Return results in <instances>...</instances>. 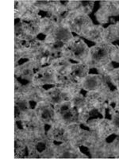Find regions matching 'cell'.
Listing matches in <instances>:
<instances>
[{
    "instance_id": "1",
    "label": "cell",
    "mask_w": 119,
    "mask_h": 159,
    "mask_svg": "<svg viewBox=\"0 0 119 159\" xmlns=\"http://www.w3.org/2000/svg\"><path fill=\"white\" fill-rule=\"evenodd\" d=\"M113 44L107 42L95 44L90 48L86 63L90 68L99 69L111 61V49Z\"/></svg>"
},
{
    "instance_id": "2",
    "label": "cell",
    "mask_w": 119,
    "mask_h": 159,
    "mask_svg": "<svg viewBox=\"0 0 119 159\" xmlns=\"http://www.w3.org/2000/svg\"><path fill=\"white\" fill-rule=\"evenodd\" d=\"M89 49L90 48L83 39L79 37H74L66 45L62 52V57L76 62H86Z\"/></svg>"
},
{
    "instance_id": "3",
    "label": "cell",
    "mask_w": 119,
    "mask_h": 159,
    "mask_svg": "<svg viewBox=\"0 0 119 159\" xmlns=\"http://www.w3.org/2000/svg\"><path fill=\"white\" fill-rule=\"evenodd\" d=\"M64 22L72 33L79 36H82L91 25H94L88 15L78 12H69Z\"/></svg>"
},
{
    "instance_id": "4",
    "label": "cell",
    "mask_w": 119,
    "mask_h": 159,
    "mask_svg": "<svg viewBox=\"0 0 119 159\" xmlns=\"http://www.w3.org/2000/svg\"><path fill=\"white\" fill-rule=\"evenodd\" d=\"M54 109L56 122L67 126L72 123H79V113L72 105L71 100L54 105Z\"/></svg>"
},
{
    "instance_id": "5",
    "label": "cell",
    "mask_w": 119,
    "mask_h": 159,
    "mask_svg": "<svg viewBox=\"0 0 119 159\" xmlns=\"http://www.w3.org/2000/svg\"><path fill=\"white\" fill-rule=\"evenodd\" d=\"M34 113L37 118L45 125L51 126L56 122L54 106L45 100L37 103L34 107Z\"/></svg>"
},
{
    "instance_id": "6",
    "label": "cell",
    "mask_w": 119,
    "mask_h": 159,
    "mask_svg": "<svg viewBox=\"0 0 119 159\" xmlns=\"http://www.w3.org/2000/svg\"><path fill=\"white\" fill-rule=\"evenodd\" d=\"M55 157L56 158H87V157L81 150L79 147L72 143L71 142L56 144L55 149Z\"/></svg>"
},
{
    "instance_id": "7",
    "label": "cell",
    "mask_w": 119,
    "mask_h": 159,
    "mask_svg": "<svg viewBox=\"0 0 119 159\" xmlns=\"http://www.w3.org/2000/svg\"><path fill=\"white\" fill-rule=\"evenodd\" d=\"M58 75L55 69L51 66L40 68L32 79V83L37 86L45 85H56Z\"/></svg>"
},
{
    "instance_id": "8",
    "label": "cell",
    "mask_w": 119,
    "mask_h": 159,
    "mask_svg": "<svg viewBox=\"0 0 119 159\" xmlns=\"http://www.w3.org/2000/svg\"><path fill=\"white\" fill-rule=\"evenodd\" d=\"M72 95L68 92H65L57 86L50 88L48 90L45 91V101L49 102L52 105H56L64 101H70L72 98Z\"/></svg>"
},
{
    "instance_id": "9",
    "label": "cell",
    "mask_w": 119,
    "mask_h": 159,
    "mask_svg": "<svg viewBox=\"0 0 119 159\" xmlns=\"http://www.w3.org/2000/svg\"><path fill=\"white\" fill-rule=\"evenodd\" d=\"M46 135L55 143H62L68 141L67 132V125L59 122H56L49 126V129L46 132Z\"/></svg>"
},
{
    "instance_id": "10",
    "label": "cell",
    "mask_w": 119,
    "mask_h": 159,
    "mask_svg": "<svg viewBox=\"0 0 119 159\" xmlns=\"http://www.w3.org/2000/svg\"><path fill=\"white\" fill-rule=\"evenodd\" d=\"M55 86L60 88L65 92H68L72 96L80 93L82 90L81 82H78L68 76H58Z\"/></svg>"
},
{
    "instance_id": "11",
    "label": "cell",
    "mask_w": 119,
    "mask_h": 159,
    "mask_svg": "<svg viewBox=\"0 0 119 159\" xmlns=\"http://www.w3.org/2000/svg\"><path fill=\"white\" fill-rule=\"evenodd\" d=\"M85 97L87 104L96 108L101 109L102 111L107 113L108 103H107V98L103 92L100 91H90L87 92Z\"/></svg>"
},
{
    "instance_id": "12",
    "label": "cell",
    "mask_w": 119,
    "mask_h": 159,
    "mask_svg": "<svg viewBox=\"0 0 119 159\" xmlns=\"http://www.w3.org/2000/svg\"><path fill=\"white\" fill-rule=\"evenodd\" d=\"M93 131L97 135L98 138L107 140V139L111 137L112 135H117V132L114 125L113 124L110 119L104 118L99 123L95 129Z\"/></svg>"
},
{
    "instance_id": "13",
    "label": "cell",
    "mask_w": 119,
    "mask_h": 159,
    "mask_svg": "<svg viewBox=\"0 0 119 159\" xmlns=\"http://www.w3.org/2000/svg\"><path fill=\"white\" fill-rule=\"evenodd\" d=\"M48 36L51 37L52 39L56 40L57 42L66 44V45L74 38L71 30L68 27L67 25L64 22L57 23L52 34L48 35Z\"/></svg>"
},
{
    "instance_id": "14",
    "label": "cell",
    "mask_w": 119,
    "mask_h": 159,
    "mask_svg": "<svg viewBox=\"0 0 119 159\" xmlns=\"http://www.w3.org/2000/svg\"><path fill=\"white\" fill-rule=\"evenodd\" d=\"M69 12H78L88 15L95 7V1H68L65 3Z\"/></svg>"
},
{
    "instance_id": "15",
    "label": "cell",
    "mask_w": 119,
    "mask_h": 159,
    "mask_svg": "<svg viewBox=\"0 0 119 159\" xmlns=\"http://www.w3.org/2000/svg\"><path fill=\"white\" fill-rule=\"evenodd\" d=\"M103 84V77L101 75L90 74L89 73L85 78H83L81 81L82 89L86 92L90 91H99L101 89Z\"/></svg>"
},
{
    "instance_id": "16",
    "label": "cell",
    "mask_w": 119,
    "mask_h": 159,
    "mask_svg": "<svg viewBox=\"0 0 119 159\" xmlns=\"http://www.w3.org/2000/svg\"><path fill=\"white\" fill-rule=\"evenodd\" d=\"M89 70L90 67L86 62H76L71 66L68 76L76 81L81 82L89 74Z\"/></svg>"
},
{
    "instance_id": "17",
    "label": "cell",
    "mask_w": 119,
    "mask_h": 159,
    "mask_svg": "<svg viewBox=\"0 0 119 159\" xmlns=\"http://www.w3.org/2000/svg\"><path fill=\"white\" fill-rule=\"evenodd\" d=\"M72 63L64 57H60L52 60L50 65L56 72L58 76H68L70 72Z\"/></svg>"
},
{
    "instance_id": "18",
    "label": "cell",
    "mask_w": 119,
    "mask_h": 159,
    "mask_svg": "<svg viewBox=\"0 0 119 159\" xmlns=\"http://www.w3.org/2000/svg\"><path fill=\"white\" fill-rule=\"evenodd\" d=\"M104 32L105 28L102 25H93L82 36L90 42L98 44L104 42Z\"/></svg>"
},
{
    "instance_id": "19",
    "label": "cell",
    "mask_w": 119,
    "mask_h": 159,
    "mask_svg": "<svg viewBox=\"0 0 119 159\" xmlns=\"http://www.w3.org/2000/svg\"><path fill=\"white\" fill-rule=\"evenodd\" d=\"M100 7L107 13L109 16L119 15V3L117 1H101Z\"/></svg>"
},
{
    "instance_id": "20",
    "label": "cell",
    "mask_w": 119,
    "mask_h": 159,
    "mask_svg": "<svg viewBox=\"0 0 119 159\" xmlns=\"http://www.w3.org/2000/svg\"><path fill=\"white\" fill-rule=\"evenodd\" d=\"M57 23L52 21L51 18L44 17L41 19V34L45 35V37L48 35L52 34V32L54 31Z\"/></svg>"
},
{
    "instance_id": "21",
    "label": "cell",
    "mask_w": 119,
    "mask_h": 159,
    "mask_svg": "<svg viewBox=\"0 0 119 159\" xmlns=\"http://www.w3.org/2000/svg\"><path fill=\"white\" fill-rule=\"evenodd\" d=\"M118 40V31H117V25L114 24L105 29L104 32V42L113 44V42Z\"/></svg>"
},
{
    "instance_id": "22",
    "label": "cell",
    "mask_w": 119,
    "mask_h": 159,
    "mask_svg": "<svg viewBox=\"0 0 119 159\" xmlns=\"http://www.w3.org/2000/svg\"><path fill=\"white\" fill-rule=\"evenodd\" d=\"M71 102H72L75 108L79 111V113H80L87 105L86 97L81 93H78V94L72 96Z\"/></svg>"
},
{
    "instance_id": "23",
    "label": "cell",
    "mask_w": 119,
    "mask_h": 159,
    "mask_svg": "<svg viewBox=\"0 0 119 159\" xmlns=\"http://www.w3.org/2000/svg\"><path fill=\"white\" fill-rule=\"evenodd\" d=\"M114 66L113 65L112 62L107 64V65H103L102 67H100L99 69H98V72H99V75H101L102 76H110V74L112 73V72L114 70Z\"/></svg>"
},
{
    "instance_id": "24",
    "label": "cell",
    "mask_w": 119,
    "mask_h": 159,
    "mask_svg": "<svg viewBox=\"0 0 119 159\" xmlns=\"http://www.w3.org/2000/svg\"><path fill=\"white\" fill-rule=\"evenodd\" d=\"M95 18L98 22L102 24L107 23L109 22V19H110V16L107 15V13L104 10L102 9L101 7L96 11Z\"/></svg>"
},
{
    "instance_id": "25",
    "label": "cell",
    "mask_w": 119,
    "mask_h": 159,
    "mask_svg": "<svg viewBox=\"0 0 119 159\" xmlns=\"http://www.w3.org/2000/svg\"><path fill=\"white\" fill-rule=\"evenodd\" d=\"M110 77L113 84L115 86L117 90H119V67L114 69V70L110 74Z\"/></svg>"
},
{
    "instance_id": "26",
    "label": "cell",
    "mask_w": 119,
    "mask_h": 159,
    "mask_svg": "<svg viewBox=\"0 0 119 159\" xmlns=\"http://www.w3.org/2000/svg\"><path fill=\"white\" fill-rule=\"evenodd\" d=\"M111 61L119 64V46L113 45L111 49Z\"/></svg>"
},
{
    "instance_id": "27",
    "label": "cell",
    "mask_w": 119,
    "mask_h": 159,
    "mask_svg": "<svg viewBox=\"0 0 119 159\" xmlns=\"http://www.w3.org/2000/svg\"><path fill=\"white\" fill-rule=\"evenodd\" d=\"M110 120L112 121L113 124L114 125L116 130L117 132V135L119 134V116L117 115H112L110 116Z\"/></svg>"
},
{
    "instance_id": "28",
    "label": "cell",
    "mask_w": 119,
    "mask_h": 159,
    "mask_svg": "<svg viewBox=\"0 0 119 159\" xmlns=\"http://www.w3.org/2000/svg\"><path fill=\"white\" fill-rule=\"evenodd\" d=\"M116 25H117V31H118V40H119V22H117V23H116Z\"/></svg>"
},
{
    "instance_id": "29",
    "label": "cell",
    "mask_w": 119,
    "mask_h": 159,
    "mask_svg": "<svg viewBox=\"0 0 119 159\" xmlns=\"http://www.w3.org/2000/svg\"><path fill=\"white\" fill-rule=\"evenodd\" d=\"M117 2H118V3H119V1H117Z\"/></svg>"
}]
</instances>
